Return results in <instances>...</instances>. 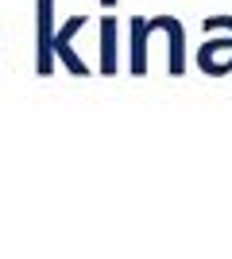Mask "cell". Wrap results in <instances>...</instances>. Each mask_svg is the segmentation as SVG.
I'll use <instances>...</instances> for the list:
<instances>
[{
  "label": "cell",
  "instance_id": "obj_3",
  "mask_svg": "<svg viewBox=\"0 0 232 259\" xmlns=\"http://www.w3.org/2000/svg\"><path fill=\"white\" fill-rule=\"evenodd\" d=\"M147 27L151 31H166L170 35V74H186V31H182V20L178 16H151L147 20Z\"/></svg>",
  "mask_w": 232,
  "mask_h": 259
},
{
  "label": "cell",
  "instance_id": "obj_7",
  "mask_svg": "<svg viewBox=\"0 0 232 259\" xmlns=\"http://www.w3.org/2000/svg\"><path fill=\"white\" fill-rule=\"evenodd\" d=\"M101 4H105V8H112V4H116V0H101Z\"/></svg>",
  "mask_w": 232,
  "mask_h": 259
},
{
  "label": "cell",
  "instance_id": "obj_5",
  "mask_svg": "<svg viewBox=\"0 0 232 259\" xmlns=\"http://www.w3.org/2000/svg\"><path fill=\"white\" fill-rule=\"evenodd\" d=\"M101 74L116 77V16L101 20Z\"/></svg>",
  "mask_w": 232,
  "mask_h": 259
},
{
  "label": "cell",
  "instance_id": "obj_1",
  "mask_svg": "<svg viewBox=\"0 0 232 259\" xmlns=\"http://www.w3.org/2000/svg\"><path fill=\"white\" fill-rule=\"evenodd\" d=\"M35 74L51 77L55 74V0H35Z\"/></svg>",
  "mask_w": 232,
  "mask_h": 259
},
{
  "label": "cell",
  "instance_id": "obj_6",
  "mask_svg": "<svg viewBox=\"0 0 232 259\" xmlns=\"http://www.w3.org/2000/svg\"><path fill=\"white\" fill-rule=\"evenodd\" d=\"M209 27H232V16H209V20H205V31H209Z\"/></svg>",
  "mask_w": 232,
  "mask_h": 259
},
{
  "label": "cell",
  "instance_id": "obj_4",
  "mask_svg": "<svg viewBox=\"0 0 232 259\" xmlns=\"http://www.w3.org/2000/svg\"><path fill=\"white\" fill-rule=\"evenodd\" d=\"M147 39H151V27H147L144 16H132V70L135 77L147 74Z\"/></svg>",
  "mask_w": 232,
  "mask_h": 259
},
{
  "label": "cell",
  "instance_id": "obj_2",
  "mask_svg": "<svg viewBox=\"0 0 232 259\" xmlns=\"http://www.w3.org/2000/svg\"><path fill=\"white\" fill-rule=\"evenodd\" d=\"M85 23H89V20L81 16V12H77V16H70V20L55 31V54L62 58V66H66L74 77H89V66L81 62V58H77V51H74V35L81 31Z\"/></svg>",
  "mask_w": 232,
  "mask_h": 259
}]
</instances>
